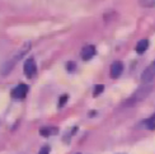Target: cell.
<instances>
[{
    "label": "cell",
    "instance_id": "6da1fadb",
    "mask_svg": "<svg viewBox=\"0 0 155 154\" xmlns=\"http://www.w3.org/2000/svg\"><path fill=\"white\" fill-rule=\"evenodd\" d=\"M151 91H153V85L151 84H144L143 87H141L140 89H137V91L125 102V106H135L136 103H139V102L144 101Z\"/></svg>",
    "mask_w": 155,
    "mask_h": 154
},
{
    "label": "cell",
    "instance_id": "7a4b0ae2",
    "mask_svg": "<svg viewBox=\"0 0 155 154\" xmlns=\"http://www.w3.org/2000/svg\"><path fill=\"white\" fill-rule=\"evenodd\" d=\"M155 78V61H153L141 74V82L144 84H150Z\"/></svg>",
    "mask_w": 155,
    "mask_h": 154
},
{
    "label": "cell",
    "instance_id": "3957f363",
    "mask_svg": "<svg viewBox=\"0 0 155 154\" xmlns=\"http://www.w3.org/2000/svg\"><path fill=\"white\" fill-rule=\"evenodd\" d=\"M23 70H24V74L27 78H33L37 73V66H36V62L33 59H28L27 61L24 62V66H23Z\"/></svg>",
    "mask_w": 155,
    "mask_h": 154
},
{
    "label": "cell",
    "instance_id": "277c9868",
    "mask_svg": "<svg viewBox=\"0 0 155 154\" xmlns=\"http://www.w3.org/2000/svg\"><path fill=\"white\" fill-rule=\"evenodd\" d=\"M28 92V87L27 84H24V83H21V84H18L14 89L12 91V97L13 98H17V99H23L25 97V94Z\"/></svg>",
    "mask_w": 155,
    "mask_h": 154
},
{
    "label": "cell",
    "instance_id": "5b68a950",
    "mask_svg": "<svg viewBox=\"0 0 155 154\" xmlns=\"http://www.w3.org/2000/svg\"><path fill=\"white\" fill-rule=\"evenodd\" d=\"M94 55H95V47L93 46V45H87V46L83 47V50H81V59L84 61L90 60Z\"/></svg>",
    "mask_w": 155,
    "mask_h": 154
},
{
    "label": "cell",
    "instance_id": "8992f818",
    "mask_svg": "<svg viewBox=\"0 0 155 154\" xmlns=\"http://www.w3.org/2000/svg\"><path fill=\"white\" fill-rule=\"evenodd\" d=\"M124 72V64L121 61H114L111 66V76L113 79H117Z\"/></svg>",
    "mask_w": 155,
    "mask_h": 154
},
{
    "label": "cell",
    "instance_id": "52a82bcc",
    "mask_svg": "<svg viewBox=\"0 0 155 154\" xmlns=\"http://www.w3.org/2000/svg\"><path fill=\"white\" fill-rule=\"evenodd\" d=\"M141 127H144V129H147V130H155V113L151 117L144 120L141 124H139Z\"/></svg>",
    "mask_w": 155,
    "mask_h": 154
},
{
    "label": "cell",
    "instance_id": "ba28073f",
    "mask_svg": "<svg viewBox=\"0 0 155 154\" xmlns=\"http://www.w3.org/2000/svg\"><path fill=\"white\" fill-rule=\"evenodd\" d=\"M147 47H149V41L147 40H141L136 45V52L137 54H144L145 51L147 50Z\"/></svg>",
    "mask_w": 155,
    "mask_h": 154
},
{
    "label": "cell",
    "instance_id": "9c48e42d",
    "mask_svg": "<svg viewBox=\"0 0 155 154\" xmlns=\"http://www.w3.org/2000/svg\"><path fill=\"white\" fill-rule=\"evenodd\" d=\"M57 131V129H54V127H42V129L40 130V134L43 136V138H47V136H51L52 134H55Z\"/></svg>",
    "mask_w": 155,
    "mask_h": 154
},
{
    "label": "cell",
    "instance_id": "30bf717a",
    "mask_svg": "<svg viewBox=\"0 0 155 154\" xmlns=\"http://www.w3.org/2000/svg\"><path fill=\"white\" fill-rule=\"evenodd\" d=\"M139 3L145 8H155V0H139Z\"/></svg>",
    "mask_w": 155,
    "mask_h": 154
},
{
    "label": "cell",
    "instance_id": "8fae6325",
    "mask_svg": "<svg viewBox=\"0 0 155 154\" xmlns=\"http://www.w3.org/2000/svg\"><path fill=\"white\" fill-rule=\"evenodd\" d=\"M103 89H104V87H103V85H97V87L94 88V92H93L94 97H97V95H99V94L103 92Z\"/></svg>",
    "mask_w": 155,
    "mask_h": 154
},
{
    "label": "cell",
    "instance_id": "7c38bea8",
    "mask_svg": "<svg viewBox=\"0 0 155 154\" xmlns=\"http://www.w3.org/2000/svg\"><path fill=\"white\" fill-rule=\"evenodd\" d=\"M51 152V148H50V145H45L41 148V150L38 152V154H50Z\"/></svg>",
    "mask_w": 155,
    "mask_h": 154
},
{
    "label": "cell",
    "instance_id": "4fadbf2b",
    "mask_svg": "<svg viewBox=\"0 0 155 154\" xmlns=\"http://www.w3.org/2000/svg\"><path fill=\"white\" fill-rule=\"evenodd\" d=\"M68 99H69V95H68V94H64L62 97L60 98V101H59V106H60V107H62L66 103V101H68Z\"/></svg>",
    "mask_w": 155,
    "mask_h": 154
},
{
    "label": "cell",
    "instance_id": "5bb4252c",
    "mask_svg": "<svg viewBox=\"0 0 155 154\" xmlns=\"http://www.w3.org/2000/svg\"><path fill=\"white\" fill-rule=\"evenodd\" d=\"M66 69L69 70V72H73V70L75 69V62H73V61L68 62V64H66Z\"/></svg>",
    "mask_w": 155,
    "mask_h": 154
},
{
    "label": "cell",
    "instance_id": "9a60e30c",
    "mask_svg": "<svg viewBox=\"0 0 155 154\" xmlns=\"http://www.w3.org/2000/svg\"><path fill=\"white\" fill-rule=\"evenodd\" d=\"M78 154H80V153H78Z\"/></svg>",
    "mask_w": 155,
    "mask_h": 154
}]
</instances>
